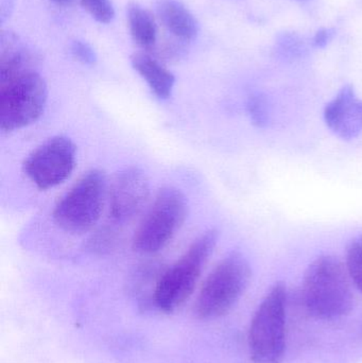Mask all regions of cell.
<instances>
[{"label": "cell", "instance_id": "6da1fadb", "mask_svg": "<svg viewBox=\"0 0 362 363\" xmlns=\"http://www.w3.org/2000/svg\"><path fill=\"white\" fill-rule=\"evenodd\" d=\"M350 281L346 268L337 257L320 256L304 274V306L317 319L334 320L348 315L354 303Z\"/></svg>", "mask_w": 362, "mask_h": 363}, {"label": "cell", "instance_id": "7a4b0ae2", "mask_svg": "<svg viewBox=\"0 0 362 363\" xmlns=\"http://www.w3.org/2000/svg\"><path fill=\"white\" fill-rule=\"evenodd\" d=\"M48 98L46 82L36 69L0 74V128L10 133L42 116Z\"/></svg>", "mask_w": 362, "mask_h": 363}, {"label": "cell", "instance_id": "3957f363", "mask_svg": "<svg viewBox=\"0 0 362 363\" xmlns=\"http://www.w3.org/2000/svg\"><path fill=\"white\" fill-rule=\"evenodd\" d=\"M218 239V230L203 233L191 243L184 255L161 275L153 298L162 311L174 313L188 300Z\"/></svg>", "mask_w": 362, "mask_h": 363}, {"label": "cell", "instance_id": "277c9868", "mask_svg": "<svg viewBox=\"0 0 362 363\" xmlns=\"http://www.w3.org/2000/svg\"><path fill=\"white\" fill-rule=\"evenodd\" d=\"M108 194L104 172L89 170L55 205L52 211L55 225L70 235L89 232L99 221Z\"/></svg>", "mask_w": 362, "mask_h": 363}, {"label": "cell", "instance_id": "5b68a950", "mask_svg": "<svg viewBox=\"0 0 362 363\" xmlns=\"http://www.w3.org/2000/svg\"><path fill=\"white\" fill-rule=\"evenodd\" d=\"M251 266L239 252L225 256L206 277L198 294L195 313L203 320L227 315L250 283Z\"/></svg>", "mask_w": 362, "mask_h": 363}, {"label": "cell", "instance_id": "8992f818", "mask_svg": "<svg viewBox=\"0 0 362 363\" xmlns=\"http://www.w3.org/2000/svg\"><path fill=\"white\" fill-rule=\"evenodd\" d=\"M188 216L186 196L176 187L162 188L152 206L135 230L132 247L142 254H154L169 245Z\"/></svg>", "mask_w": 362, "mask_h": 363}, {"label": "cell", "instance_id": "52a82bcc", "mask_svg": "<svg viewBox=\"0 0 362 363\" xmlns=\"http://www.w3.org/2000/svg\"><path fill=\"white\" fill-rule=\"evenodd\" d=\"M287 291L278 283L259 305L249 330V350L255 363H280L286 349Z\"/></svg>", "mask_w": 362, "mask_h": 363}, {"label": "cell", "instance_id": "ba28073f", "mask_svg": "<svg viewBox=\"0 0 362 363\" xmlns=\"http://www.w3.org/2000/svg\"><path fill=\"white\" fill-rule=\"evenodd\" d=\"M76 165V145L66 136H55L28 155L23 170L36 188L48 190L67 180Z\"/></svg>", "mask_w": 362, "mask_h": 363}, {"label": "cell", "instance_id": "9c48e42d", "mask_svg": "<svg viewBox=\"0 0 362 363\" xmlns=\"http://www.w3.org/2000/svg\"><path fill=\"white\" fill-rule=\"evenodd\" d=\"M150 196V182L144 170L128 167L115 174L108 188L110 217L117 223L133 219Z\"/></svg>", "mask_w": 362, "mask_h": 363}, {"label": "cell", "instance_id": "30bf717a", "mask_svg": "<svg viewBox=\"0 0 362 363\" xmlns=\"http://www.w3.org/2000/svg\"><path fill=\"white\" fill-rule=\"evenodd\" d=\"M329 129L344 140H354L362 133V100L351 85L342 87L324 108Z\"/></svg>", "mask_w": 362, "mask_h": 363}, {"label": "cell", "instance_id": "8fae6325", "mask_svg": "<svg viewBox=\"0 0 362 363\" xmlns=\"http://www.w3.org/2000/svg\"><path fill=\"white\" fill-rule=\"evenodd\" d=\"M131 63L159 99L170 98L176 83V78L171 72L148 53H134L131 57Z\"/></svg>", "mask_w": 362, "mask_h": 363}, {"label": "cell", "instance_id": "7c38bea8", "mask_svg": "<svg viewBox=\"0 0 362 363\" xmlns=\"http://www.w3.org/2000/svg\"><path fill=\"white\" fill-rule=\"evenodd\" d=\"M157 14L166 29L180 40H193L199 32V26L193 15L178 0L159 2Z\"/></svg>", "mask_w": 362, "mask_h": 363}, {"label": "cell", "instance_id": "4fadbf2b", "mask_svg": "<svg viewBox=\"0 0 362 363\" xmlns=\"http://www.w3.org/2000/svg\"><path fill=\"white\" fill-rule=\"evenodd\" d=\"M127 14L134 42L142 48L152 49L157 38V23L152 15L136 2H130Z\"/></svg>", "mask_w": 362, "mask_h": 363}, {"label": "cell", "instance_id": "5bb4252c", "mask_svg": "<svg viewBox=\"0 0 362 363\" xmlns=\"http://www.w3.org/2000/svg\"><path fill=\"white\" fill-rule=\"evenodd\" d=\"M346 268L355 287L362 292V235L353 239L346 249Z\"/></svg>", "mask_w": 362, "mask_h": 363}, {"label": "cell", "instance_id": "9a60e30c", "mask_svg": "<svg viewBox=\"0 0 362 363\" xmlns=\"http://www.w3.org/2000/svg\"><path fill=\"white\" fill-rule=\"evenodd\" d=\"M81 6L99 23H108L114 18V6L111 0H81Z\"/></svg>", "mask_w": 362, "mask_h": 363}, {"label": "cell", "instance_id": "2e32d148", "mask_svg": "<svg viewBox=\"0 0 362 363\" xmlns=\"http://www.w3.org/2000/svg\"><path fill=\"white\" fill-rule=\"evenodd\" d=\"M116 242V232H114L112 228H101L89 240V250L103 254L106 252H110Z\"/></svg>", "mask_w": 362, "mask_h": 363}, {"label": "cell", "instance_id": "e0dca14e", "mask_svg": "<svg viewBox=\"0 0 362 363\" xmlns=\"http://www.w3.org/2000/svg\"><path fill=\"white\" fill-rule=\"evenodd\" d=\"M249 114L253 123L264 127L269 121V110H268V104L265 98L261 96H253L248 104Z\"/></svg>", "mask_w": 362, "mask_h": 363}, {"label": "cell", "instance_id": "ac0fdd59", "mask_svg": "<svg viewBox=\"0 0 362 363\" xmlns=\"http://www.w3.org/2000/svg\"><path fill=\"white\" fill-rule=\"evenodd\" d=\"M72 52L74 57L78 61L82 62L83 64L91 65L97 61V57H96L94 49L89 44L81 42V40H76V42L72 43Z\"/></svg>", "mask_w": 362, "mask_h": 363}, {"label": "cell", "instance_id": "d6986e66", "mask_svg": "<svg viewBox=\"0 0 362 363\" xmlns=\"http://www.w3.org/2000/svg\"><path fill=\"white\" fill-rule=\"evenodd\" d=\"M334 36H335V30L334 29L324 28V29L319 30L312 38V46L316 47V48H324L325 46H327V44L331 43Z\"/></svg>", "mask_w": 362, "mask_h": 363}, {"label": "cell", "instance_id": "ffe728a7", "mask_svg": "<svg viewBox=\"0 0 362 363\" xmlns=\"http://www.w3.org/2000/svg\"><path fill=\"white\" fill-rule=\"evenodd\" d=\"M51 1L55 2V4H61V6H69L74 0H51Z\"/></svg>", "mask_w": 362, "mask_h": 363}, {"label": "cell", "instance_id": "44dd1931", "mask_svg": "<svg viewBox=\"0 0 362 363\" xmlns=\"http://www.w3.org/2000/svg\"><path fill=\"white\" fill-rule=\"evenodd\" d=\"M299 1H305V0H299Z\"/></svg>", "mask_w": 362, "mask_h": 363}]
</instances>
